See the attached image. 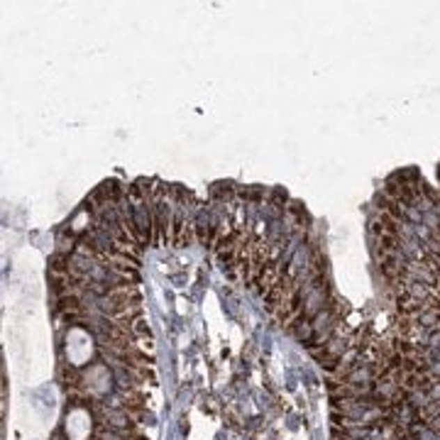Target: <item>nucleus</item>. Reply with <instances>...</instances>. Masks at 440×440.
<instances>
[{"label": "nucleus", "instance_id": "obj_1", "mask_svg": "<svg viewBox=\"0 0 440 440\" xmlns=\"http://www.w3.org/2000/svg\"><path fill=\"white\" fill-rule=\"evenodd\" d=\"M237 198V186L233 184V181H215L213 186H210V201L213 203H233V201Z\"/></svg>", "mask_w": 440, "mask_h": 440}]
</instances>
